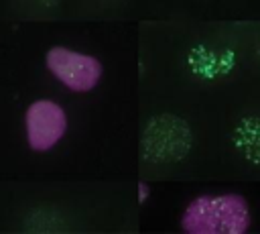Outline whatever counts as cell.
Listing matches in <instances>:
<instances>
[{"label": "cell", "instance_id": "cell-4", "mask_svg": "<svg viewBox=\"0 0 260 234\" xmlns=\"http://www.w3.org/2000/svg\"><path fill=\"white\" fill-rule=\"evenodd\" d=\"M144 197H146V185L140 183V199H144Z\"/></svg>", "mask_w": 260, "mask_h": 234}, {"label": "cell", "instance_id": "cell-3", "mask_svg": "<svg viewBox=\"0 0 260 234\" xmlns=\"http://www.w3.org/2000/svg\"><path fill=\"white\" fill-rule=\"evenodd\" d=\"M24 128L28 147L45 153L53 149L67 130L65 110L53 100H37L24 112Z\"/></svg>", "mask_w": 260, "mask_h": 234}, {"label": "cell", "instance_id": "cell-1", "mask_svg": "<svg viewBox=\"0 0 260 234\" xmlns=\"http://www.w3.org/2000/svg\"><path fill=\"white\" fill-rule=\"evenodd\" d=\"M250 222L248 201L238 193L199 195L181 216V228L187 234H244Z\"/></svg>", "mask_w": 260, "mask_h": 234}, {"label": "cell", "instance_id": "cell-2", "mask_svg": "<svg viewBox=\"0 0 260 234\" xmlns=\"http://www.w3.org/2000/svg\"><path fill=\"white\" fill-rule=\"evenodd\" d=\"M47 67L67 90L77 94L93 90L102 77V63L95 57L67 47H51L47 51Z\"/></svg>", "mask_w": 260, "mask_h": 234}]
</instances>
